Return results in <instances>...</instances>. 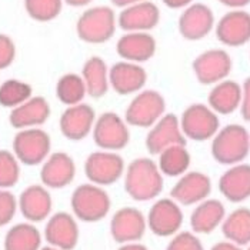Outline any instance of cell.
Masks as SVG:
<instances>
[{
  "label": "cell",
  "instance_id": "1",
  "mask_svg": "<svg viewBox=\"0 0 250 250\" xmlns=\"http://www.w3.org/2000/svg\"><path fill=\"white\" fill-rule=\"evenodd\" d=\"M125 190L136 202H149L163 190V173L150 157H137L125 170Z\"/></svg>",
  "mask_w": 250,
  "mask_h": 250
},
{
  "label": "cell",
  "instance_id": "2",
  "mask_svg": "<svg viewBox=\"0 0 250 250\" xmlns=\"http://www.w3.org/2000/svg\"><path fill=\"white\" fill-rule=\"evenodd\" d=\"M210 152L220 165H239L250 153V133L239 123L226 125L212 139Z\"/></svg>",
  "mask_w": 250,
  "mask_h": 250
},
{
  "label": "cell",
  "instance_id": "3",
  "mask_svg": "<svg viewBox=\"0 0 250 250\" xmlns=\"http://www.w3.org/2000/svg\"><path fill=\"white\" fill-rule=\"evenodd\" d=\"M117 15L110 6L87 7L76 21V35L87 44H103L115 36Z\"/></svg>",
  "mask_w": 250,
  "mask_h": 250
},
{
  "label": "cell",
  "instance_id": "4",
  "mask_svg": "<svg viewBox=\"0 0 250 250\" xmlns=\"http://www.w3.org/2000/svg\"><path fill=\"white\" fill-rule=\"evenodd\" d=\"M70 205L79 220L95 223L107 216L112 202L106 190L102 189V186H97L95 183H84L75 189Z\"/></svg>",
  "mask_w": 250,
  "mask_h": 250
},
{
  "label": "cell",
  "instance_id": "5",
  "mask_svg": "<svg viewBox=\"0 0 250 250\" xmlns=\"http://www.w3.org/2000/svg\"><path fill=\"white\" fill-rule=\"evenodd\" d=\"M163 115H166V100L163 95L154 89H143L126 106L125 120L129 126L150 129Z\"/></svg>",
  "mask_w": 250,
  "mask_h": 250
},
{
  "label": "cell",
  "instance_id": "6",
  "mask_svg": "<svg viewBox=\"0 0 250 250\" xmlns=\"http://www.w3.org/2000/svg\"><path fill=\"white\" fill-rule=\"evenodd\" d=\"M179 119L185 137L194 142L210 140L220 129L219 115L205 103H193L188 106Z\"/></svg>",
  "mask_w": 250,
  "mask_h": 250
},
{
  "label": "cell",
  "instance_id": "7",
  "mask_svg": "<svg viewBox=\"0 0 250 250\" xmlns=\"http://www.w3.org/2000/svg\"><path fill=\"white\" fill-rule=\"evenodd\" d=\"M12 149L21 165L38 166L49 157L52 139L46 130L40 127L21 129L13 137Z\"/></svg>",
  "mask_w": 250,
  "mask_h": 250
},
{
  "label": "cell",
  "instance_id": "8",
  "mask_svg": "<svg viewBox=\"0 0 250 250\" xmlns=\"http://www.w3.org/2000/svg\"><path fill=\"white\" fill-rule=\"evenodd\" d=\"M92 136L99 149L110 152L123 150L130 142L127 122L115 112H104L97 116Z\"/></svg>",
  "mask_w": 250,
  "mask_h": 250
},
{
  "label": "cell",
  "instance_id": "9",
  "mask_svg": "<svg viewBox=\"0 0 250 250\" xmlns=\"http://www.w3.org/2000/svg\"><path fill=\"white\" fill-rule=\"evenodd\" d=\"M126 170L125 160L117 152L102 150L93 152L84 162V174L90 183L97 186H110L116 183Z\"/></svg>",
  "mask_w": 250,
  "mask_h": 250
},
{
  "label": "cell",
  "instance_id": "10",
  "mask_svg": "<svg viewBox=\"0 0 250 250\" xmlns=\"http://www.w3.org/2000/svg\"><path fill=\"white\" fill-rule=\"evenodd\" d=\"M192 69L199 83L213 86L228 79L233 69V60L223 49H209L196 56L192 63Z\"/></svg>",
  "mask_w": 250,
  "mask_h": 250
},
{
  "label": "cell",
  "instance_id": "11",
  "mask_svg": "<svg viewBox=\"0 0 250 250\" xmlns=\"http://www.w3.org/2000/svg\"><path fill=\"white\" fill-rule=\"evenodd\" d=\"M216 19L213 10L205 3L194 1L182 10L177 20L180 36L189 42H197L208 38L214 30Z\"/></svg>",
  "mask_w": 250,
  "mask_h": 250
},
{
  "label": "cell",
  "instance_id": "12",
  "mask_svg": "<svg viewBox=\"0 0 250 250\" xmlns=\"http://www.w3.org/2000/svg\"><path fill=\"white\" fill-rule=\"evenodd\" d=\"M186 140L182 132L180 119L173 113H166L149 129L145 145L149 154L157 156L173 145H186Z\"/></svg>",
  "mask_w": 250,
  "mask_h": 250
},
{
  "label": "cell",
  "instance_id": "13",
  "mask_svg": "<svg viewBox=\"0 0 250 250\" xmlns=\"http://www.w3.org/2000/svg\"><path fill=\"white\" fill-rule=\"evenodd\" d=\"M217 40L228 47H240L250 42V13L245 9H230L214 26Z\"/></svg>",
  "mask_w": 250,
  "mask_h": 250
},
{
  "label": "cell",
  "instance_id": "14",
  "mask_svg": "<svg viewBox=\"0 0 250 250\" xmlns=\"http://www.w3.org/2000/svg\"><path fill=\"white\" fill-rule=\"evenodd\" d=\"M96 119L95 109L87 103L67 106V109L60 115L59 119L60 133L67 140L80 142L89 135H92Z\"/></svg>",
  "mask_w": 250,
  "mask_h": 250
},
{
  "label": "cell",
  "instance_id": "15",
  "mask_svg": "<svg viewBox=\"0 0 250 250\" xmlns=\"http://www.w3.org/2000/svg\"><path fill=\"white\" fill-rule=\"evenodd\" d=\"M147 79L149 76L146 69L139 63L120 60L109 69L110 89H113L120 96L139 93L146 87Z\"/></svg>",
  "mask_w": 250,
  "mask_h": 250
},
{
  "label": "cell",
  "instance_id": "16",
  "mask_svg": "<svg viewBox=\"0 0 250 250\" xmlns=\"http://www.w3.org/2000/svg\"><path fill=\"white\" fill-rule=\"evenodd\" d=\"M159 6L149 1L136 3L120 9L117 15V26L123 32H150L160 23Z\"/></svg>",
  "mask_w": 250,
  "mask_h": 250
},
{
  "label": "cell",
  "instance_id": "17",
  "mask_svg": "<svg viewBox=\"0 0 250 250\" xmlns=\"http://www.w3.org/2000/svg\"><path fill=\"white\" fill-rule=\"evenodd\" d=\"M183 225V213L173 199H160L150 208L147 214V226L159 237L176 234Z\"/></svg>",
  "mask_w": 250,
  "mask_h": 250
},
{
  "label": "cell",
  "instance_id": "18",
  "mask_svg": "<svg viewBox=\"0 0 250 250\" xmlns=\"http://www.w3.org/2000/svg\"><path fill=\"white\" fill-rule=\"evenodd\" d=\"M157 50L156 39L150 32H125L116 42L119 58L132 63H146L153 59Z\"/></svg>",
  "mask_w": 250,
  "mask_h": 250
},
{
  "label": "cell",
  "instance_id": "19",
  "mask_svg": "<svg viewBox=\"0 0 250 250\" xmlns=\"http://www.w3.org/2000/svg\"><path fill=\"white\" fill-rule=\"evenodd\" d=\"M147 219L136 208H123L110 220V234L117 243H133L143 237Z\"/></svg>",
  "mask_w": 250,
  "mask_h": 250
},
{
  "label": "cell",
  "instance_id": "20",
  "mask_svg": "<svg viewBox=\"0 0 250 250\" xmlns=\"http://www.w3.org/2000/svg\"><path fill=\"white\" fill-rule=\"evenodd\" d=\"M76 176V163L70 154L64 152L50 153L42 163L40 180L46 188L63 189L69 186Z\"/></svg>",
  "mask_w": 250,
  "mask_h": 250
},
{
  "label": "cell",
  "instance_id": "21",
  "mask_svg": "<svg viewBox=\"0 0 250 250\" xmlns=\"http://www.w3.org/2000/svg\"><path fill=\"white\" fill-rule=\"evenodd\" d=\"M212 192V182L202 172H186L173 186L170 196L179 205L192 206L208 199Z\"/></svg>",
  "mask_w": 250,
  "mask_h": 250
},
{
  "label": "cell",
  "instance_id": "22",
  "mask_svg": "<svg viewBox=\"0 0 250 250\" xmlns=\"http://www.w3.org/2000/svg\"><path fill=\"white\" fill-rule=\"evenodd\" d=\"M52 115L49 102L42 96H32L20 106L10 110L9 123L13 129H30L40 127L44 125Z\"/></svg>",
  "mask_w": 250,
  "mask_h": 250
},
{
  "label": "cell",
  "instance_id": "23",
  "mask_svg": "<svg viewBox=\"0 0 250 250\" xmlns=\"http://www.w3.org/2000/svg\"><path fill=\"white\" fill-rule=\"evenodd\" d=\"M47 243L60 250H73L79 242V226L72 214L59 212L53 214L44 229Z\"/></svg>",
  "mask_w": 250,
  "mask_h": 250
},
{
  "label": "cell",
  "instance_id": "24",
  "mask_svg": "<svg viewBox=\"0 0 250 250\" xmlns=\"http://www.w3.org/2000/svg\"><path fill=\"white\" fill-rule=\"evenodd\" d=\"M219 190L231 203L250 197V165L239 163L229 167L219 179Z\"/></svg>",
  "mask_w": 250,
  "mask_h": 250
},
{
  "label": "cell",
  "instance_id": "25",
  "mask_svg": "<svg viewBox=\"0 0 250 250\" xmlns=\"http://www.w3.org/2000/svg\"><path fill=\"white\" fill-rule=\"evenodd\" d=\"M19 209L29 222H42L52 212V196L44 186H29L20 194Z\"/></svg>",
  "mask_w": 250,
  "mask_h": 250
},
{
  "label": "cell",
  "instance_id": "26",
  "mask_svg": "<svg viewBox=\"0 0 250 250\" xmlns=\"http://www.w3.org/2000/svg\"><path fill=\"white\" fill-rule=\"evenodd\" d=\"M242 103V86L230 79H225L213 84L209 95L208 104L217 115H231L240 107Z\"/></svg>",
  "mask_w": 250,
  "mask_h": 250
},
{
  "label": "cell",
  "instance_id": "27",
  "mask_svg": "<svg viewBox=\"0 0 250 250\" xmlns=\"http://www.w3.org/2000/svg\"><path fill=\"white\" fill-rule=\"evenodd\" d=\"M109 69L104 59L100 56L89 58L82 67V77L84 80L87 96L92 99H102L107 95L110 89Z\"/></svg>",
  "mask_w": 250,
  "mask_h": 250
},
{
  "label": "cell",
  "instance_id": "28",
  "mask_svg": "<svg viewBox=\"0 0 250 250\" xmlns=\"http://www.w3.org/2000/svg\"><path fill=\"white\" fill-rule=\"evenodd\" d=\"M225 206L216 199H206L197 203L190 216V226L194 233L208 234L212 233L225 220Z\"/></svg>",
  "mask_w": 250,
  "mask_h": 250
},
{
  "label": "cell",
  "instance_id": "29",
  "mask_svg": "<svg viewBox=\"0 0 250 250\" xmlns=\"http://www.w3.org/2000/svg\"><path fill=\"white\" fill-rule=\"evenodd\" d=\"M192 163V156L186 145H173L157 154V166L160 172L169 177H180Z\"/></svg>",
  "mask_w": 250,
  "mask_h": 250
},
{
  "label": "cell",
  "instance_id": "30",
  "mask_svg": "<svg viewBox=\"0 0 250 250\" xmlns=\"http://www.w3.org/2000/svg\"><path fill=\"white\" fill-rule=\"evenodd\" d=\"M225 237L239 246L250 243V209L240 208L231 212L222 225Z\"/></svg>",
  "mask_w": 250,
  "mask_h": 250
},
{
  "label": "cell",
  "instance_id": "31",
  "mask_svg": "<svg viewBox=\"0 0 250 250\" xmlns=\"http://www.w3.org/2000/svg\"><path fill=\"white\" fill-rule=\"evenodd\" d=\"M40 243V231L33 225L19 223L6 233L4 250H39Z\"/></svg>",
  "mask_w": 250,
  "mask_h": 250
},
{
  "label": "cell",
  "instance_id": "32",
  "mask_svg": "<svg viewBox=\"0 0 250 250\" xmlns=\"http://www.w3.org/2000/svg\"><path fill=\"white\" fill-rule=\"evenodd\" d=\"M87 96V89L82 75L66 73L59 77L56 83V97L60 103L66 106H75L83 103V99Z\"/></svg>",
  "mask_w": 250,
  "mask_h": 250
},
{
  "label": "cell",
  "instance_id": "33",
  "mask_svg": "<svg viewBox=\"0 0 250 250\" xmlns=\"http://www.w3.org/2000/svg\"><path fill=\"white\" fill-rule=\"evenodd\" d=\"M33 96V87L19 79H7L0 83V106L15 109Z\"/></svg>",
  "mask_w": 250,
  "mask_h": 250
},
{
  "label": "cell",
  "instance_id": "34",
  "mask_svg": "<svg viewBox=\"0 0 250 250\" xmlns=\"http://www.w3.org/2000/svg\"><path fill=\"white\" fill-rule=\"evenodd\" d=\"M24 10L30 19L39 23H47L58 19L62 13L63 0H23Z\"/></svg>",
  "mask_w": 250,
  "mask_h": 250
},
{
  "label": "cell",
  "instance_id": "35",
  "mask_svg": "<svg viewBox=\"0 0 250 250\" xmlns=\"http://www.w3.org/2000/svg\"><path fill=\"white\" fill-rule=\"evenodd\" d=\"M20 177V162L13 152L0 149V189L13 188Z\"/></svg>",
  "mask_w": 250,
  "mask_h": 250
},
{
  "label": "cell",
  "instance_id": "36",
  "mask_svg": "<svg viewBox=\"0 0 250 250\" xmlns=\"http://www.w3.org/2000/svg\"><path fill=\"white\" fill-rule=\"evenodd\" d=\"M16 209H18V200L15 194L6 189H0V228L12 222Z\"/></svg>",
  "mask_w": 250,
  "mask_h": 250
},
{
  "label": "cell",
  "instance_id": "37",
  "mask_svg": "<svg viewBox=\"0 0 250 250\" xmlns=\"http://www.w3.org/2000/svg\"><path fill=\"white\" fill-rule=\"evenodd\" d=\"M166 250H205L200 239L190 231H180L170 240Z\"/></svg>",
  "mask_w": 250,
  "mask_h": 250
},
{
  "label": "cell",
  "instance_id": "38",
  "mask_svg": "<svg viewBox=\"0 0 250 250\" xmlns=\"http://www.w3.org/2000/svg\"><path fill=\"white\" fill-rule=\"evenodd\" d=\"M16 59V44L13 39L0 33V70H4L13 64Z\"/></svg>",
  "mask_w": 250,
  "mask_h": 250
},
{
  "label": "cell",
  "instance_id": "39",
  "mask_svg": "<svg viewBox=\"0 0 250 250\" xmlns=\"http://www.w3.org/2000/svg\"><path fill=\"white\" fill-rule=\"evenodd\" d=\"M239 110L243 120L250 123V77H248L242 84V103Z\"/></svg>",
  "mask_w": 250,
  "mask_h": 250
},
{
  "label": "cell",
  "instance_id": "40",
  "mask_svg": "<svg viewBox=\"0 0 250 250\" xmlns=\"http://www.w3.org/2000/svg\"><path fill=\"white\" fill-rule=\"evenodd\" d=\"M162 3L173 10H183L188 6H190L192 3H194V0H162Z\"/></svg>",
  "mask_w": 250,
  "mask_h": 250
},
{
  "label": "cell",
  "instance_id": "41",
  "mask_svg": "<svg viewBox=\"0 0 250 250\" xmlns=\"http://www.w3.org/2000/svg\"><path fill=\"white\" fill-rule=\"evenodd\" d=\"M217 1L229 9H243L250 4V0H217Z\"/></svg>",
  "mask_w": 250,
  "mask_h": 250
},
{
  "label": "cell",
  "instance_id": "42",
  "mask_svg": "<svg viewBox=\"0 0 250 250\" xmlns=\"http://www.w3.org/2000/svg\"><path fill=\"white\" fill-rule=\"evenodd\" d=\"M210 250H242L239 245L233 243V242H220L216 243Z\"/></svg>",
  "mask_w": 250,
  "mask_h": 250
},
{
  "label": "cell",
  "instance_id": "43",
  "mask_svg": "<svg viewBox=\"0 0 250 250\" xmlns=\"http://www.w3.org/2000/svg\"><path fill=\"white\" fill-rule=\"evenodd\" d=\"M112 1V6L117 7V9H123V7H127V6H132L136 3H142V1H149V0H110Z\"/></svg>",
  "mask_w": 250,
  "mask_h": 250
},
{
  "label": "cell",
  "instance_id": "44",
  "mask_svg": "<svg viewBox=\"0 0 250 250\" xmlns=\"http://www.w3.org/2000/svg\"><path fill=\"white\" fill-rule=\"evenodd\" d=\"M70 7H87L93 0H63Z\"/></svg>",
  "mask_w": 250,
  "mask_h": 250
},
{
  "label": "cell",
  "instance_id": "45",
  "mask_svg": "<svg viewBox=\"0 0 250 250\" xmlns=\"http://www.w3.org/2000/svg\"><path fill=\"white\" fill-rule=\"evenodd\" d=\"M119 250H149L145 245H140V243H125L122 248H119Z\"/></svg>",
  "mask_w": 250,
  "mask_h": 250
},
{
  "label": "cell",
  "instance_id": "46",
  "mask_svg": "<svg viewBox=\"0 0 250 250\" xmlns=\"http://www.w3.org/2000/svg\"><path fill=\"white\" fill-rule=\"evenodd\" d=\"M40 250H60L58 248H53V246H46V248H43V249Z\"/></svg>",
  "mask_w": 250,
  "mask_h": 250
},
{
  "label": "cell",
  "instance_id": "47",
  "mask_svg": "<svg viewBox=\"0 0 250 250\" xmlns=\"http://www.w3.org/2000/svg\"><path fill=\"white\" fill-rule=\"evenodd\" d=\"M248 250H250V246H249V249H248Z\"/></svg>",
  "mask_w": 250,
  "mask_h": 250
}]
</instances>
